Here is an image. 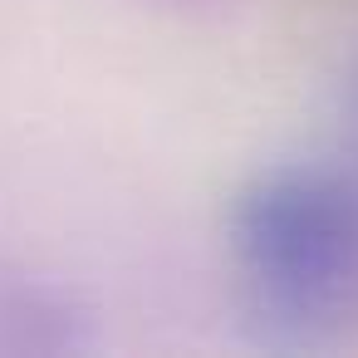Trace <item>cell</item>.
<instances>
[{"label":"cell","instance_id":"obj_1","mask_svg":"<svg viewBox=\"0 0 358 358\" xmlns=\"http://www.w3.org/2000/svg\"><path fill=\"white\" fill-rule=\"evenodd\" d=\"M231 260L270 338H314L358 285V192L324 167H270L231 211Z\"/></svg>","mask_w":358,"mask_h":358}]
</instances>
